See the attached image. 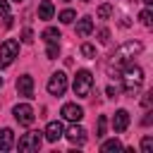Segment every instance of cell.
Segmentation results:
<instances>
[{"instance_id":"cell-23","label":"cell","mask_w":153,"mask_h":153,"mask_svg":"<svg viewBox=\"0 0 153 153\" xmlns=\"http://www.w3.org/2000/svg\"><path fill=\"white\" fill-rule=\"evenodd\" d=\"M105 127H108V120H105V115H100V117H98V131H96L98 139L105 136Z\"/></svg>"},{"instance_id":"cell-26","label":"cell","mask_w":153,"mask_h":153,"mask_svg":"<svg viewBox=\"0 0 153 153\" xmlns=\"http://www.w3.org/2000/svg\"><path fill=\"white\" fill-rule=\"evenodd\" d=\"M22 41H24V43H33V33H31V29H24V33H22Z\"/></svg>"},{"instance_id":"cell-27","label":"cell","mask_w":153,"mask_h":153,"mask_svg":"<svg viewBox=\"0 0 153 153\" xmlns=\"http://www.w3.org/2000/svg\"><path fill=\"white\" fill-rule=\"evenodd\" d=\"M5 14H10V2L0 0V17H5Z\"/></svg>"},{"instance_id":"cell-24","label":"cell","mask_w":153,"mask_h":153,"mask_svg":"<svg viewBox=\"0 0 153 153\" xmlns=\"http://www.w3.org/2000/svg\"><path fill=\"white\" fill-rule=\"evenodd\" d=\"M141 151H143V153H151V151H153V136H143V141H141Z\"/></svg>"},{"instance_id":"cell-9","label":"cell","mask_w":153,"mask_h":153,"mask_svg":"<svg viewBox=\"0 0 153 153\" xmlns=\"http://www.w3.org/2000/svg\"><path fill=\"white\" fill-rule=\"evenodd\" d=\"M45 139L50 141V143H55V141H60L62 139V134H65V127H62V122L60 120H53V122H48V127H45Z\"/></svg>"},{"instance_id":"cell-28","label":"cell","mask_w":153,"mask_h":153,"mask_svg":"<svg viewBox=\"0 0 153 153\" xmlns=\"http://www.w3.org/2000/svg\"><path fill=\"white\" fill-rule=\"evenodd\" d=\"M151 96H153V93H146V96L141 98V105H143L146 110H148V108H151V103H153V98H151Z\"/></svg>"},{"instance_id":"cell-2","label":"cell","mask_w":153,"mask_h":153,"mask_svg":"<svg viewBox=\"0 0 153 153\" xmlns=\"http://www.w3.org/2000/svg\"><path fill=\"white\" fill-rule=\"evenodd\" d=\"M122 84H124V93L134 96L143 84V69L139 65H134V62H127L124 72H122Z\"/></svg>"},{"instance_id":"cell-14","label":"cell","mask_w":153,"mask_h":153,"mask_svg":"<svg viewBox=\"0 0 153 153\" xmlns=\"http://www.w3.org/2000/svg\"><path fill=\"white\" fill-rule=\"evenodd\" d=\"M14 146V131L12 129H0V151H10Z\"/></svg>"},{"instance_id":"cell-33","label":"cell","mask_w":153,"mask_h":153,"mask_svg":"<svg viewBox=\"0 0 153 153\" xmlns=\"http://www.w3.org/2000/svg\"><path fill=\"white\" fill-rule=\"evenodd\" d=\"M65 2H69V0H65Z\"/></svg>"},{"instance_id":"cell-11","label":"cell","mask_w":153,"mask_h":153,"mask_svg":"<svg viewBox=\"0 0 153 153\" xmlns=\"http://www.w3.org/2000/svg\"><path fill=\"white\" fill-rule=\"evenodd\" d=\"M17 91H19V96H24V98H33V79H31L29 74H22V76L17 79Z\"/></svg>"},{"instance_id":"cell-31","label":"cell","mask_w":153,"mask_h":153,"mask_svg":"<svg viewBox=\"0 0 153 153\" xmlns=\"http://www.w3.org/2000/svg\"><path fill=\"white\" fill-rule=\"evenodd\" d=\"M14 2H22V0H14Z\"/></svg>"},{"instance_id":"cell-15","label":"cell","mask_w":153,"mask_h":153,"mask_svg":"<svg viewBox=\"0 0 153 153\" xmlns=\"http://www.w3.org/2000/svg\"><path fill=\"white\" fill-rule=\"evenodd\" d=\"M53 14H55L53 2H50V0H43V2L38 5V19H53Z\"/></svg>"},{"instance_id":"cell-4","label":"cell","mask_w":153,"mask_h":153,"mask_svg":"<svg viewBox=\"0 0 153 153\" xmlns=\"http://www.w3.org/2000/svg\"><path fill=\"white\" fill-rule=\"evenodd\" d=\"M19 55V41H14V38H7V41H2L0 43V67L5 69V67H10L12 62H14V57Z\"/></svg>"},{"instance_id":"cell-32","label":"cell","mask_w":153,"mask_h":153,"mask_svg":"<svg viewBox=\"0 0 153 153\" xmlns=\"http://www.w3.org/2000/svg\"><path fill=\"white\" fill-rule=\"evenodd\" d=\"M0 84H2V76H0Z\"/></svg>"},{"instance_id":"cell-29","label":"cell","mask_w":153,"mask_h":153,"mask_svg":"<svg viewBox=\"0 0 153 153\" xmlns=\"http://www.w3.org/2000/svg\"><path fill=\"white\" fill-rule=\"evenodd\" d=\"M143 5H146V7H151V5H153V0H143Z\"/></svg>"},{"instance_id":"cell-16","label":"cell","mask_w":153,"mask_h":153,"mask_svg":"<svg viewBox=\"0 0 153 153\" xmlns=\"http://www.w3.org/2000/svg\"><path fill=\"white\" fill-rule=\"evenodd\" d=\"M41 38L45 41V43H60V29H55V26H48L43 33H41Z\"/></svg>"},{"instance_id":"cell-3","label":"cell","mask_w":153,"mask_h":153,"mask_svg":"<svg viewBox=\"0 0 153 153\" xmlns=\"http://www.w3.org/2000/svg\"><path fill=\"white\" fill-rule=\"evenodd\" d=\"M72 88H74V96L88 98V96H91V88H93V74H91L88 69H79L76 76H74Z\"/></svg>"},{"instance_id":"cell-12","label":"cell","mask_w":153,"mask_h":153,"mask_svg":"<svg viewBox=\"0 0 153 153\" xmlns=\"http://www.w3.org/2000/svg\"><path fill=\"white\" fill-rule=\"evenodd\" d=\"M112 127H115V131H124L129 127V112L127 110H117L115 117H112Z\"/></svg>"},{"instance_id":"cell-17","label":"cell","mask_w":153,"mask_h":153,"mask_svg":"<svg viewBox=\"0 0 153 153\" xmlns=\"http://www.w3.org/2000/svg\"><path fill=\"white\" fill-rule=\"evenodd\" d=\"M74 19H76V12H74V10H62V12H60V22H62V24H72Z\"/></svg>"},{"instance_id":"cell-25","label":"cell","mask_w":153,"mask_h":153,"mask_svg":"<svg viewBox=\"0 0 153 153\" xmlns=\"http://www.w3.org/2000/svg\"><path fill=\"white\" fill-rule=\"evenodd\" d=\"M98 41H100V43H110V31H108V29H100V31H98Z\"/></svg>"},{"instance_id":"cell-1","label":"cell","mask_w":153,"mask_h":153,"mask_svg":"<svg viewBox=\"0 0 153 153\" xmlns=\"http://www.w3.org/2000/svg\"><path fill=\"white\" fill-rule=\"evenodd\" d=\"M141 50H143V45H141L139 41H127V43H122V45L112 53V57H110L108 74H110V76H115V74H117V69H120V67H124L127 62H131V57H134V55H139Z\"/></svg>"},{"instance_id":"cell-7","label":"cell","mask_w":153,"mask_h":153,"mask_svg":"<svg viewBox=\"0 0 153 153\" xmlns=\"http://www.w3.org/2000/svg\"><path fill=\"white\" fill-rule=\"evenodd\" d=\"M67 91V74L65 72H55L48 79V93L50 96H62Z\"/></svg>"},{"instance_id":"cell-5","label":"cell","mask_w":153,"mask_h":153,"mask_svg":"<svg viewBox=\"0 0 153 153\" xmlns=\"http://www.w3.org/2000/svg\"><path fill=\"white\" fill-rule=\"evenodd\" d=\"M41 143H43L41 131H26V134L19 139L17 148H19V151H24V153H36V151L41 148Z\"/></svg>"},{"instance_id":"cell-21","label":"cell","mask_w":153,"mask_h":153,"mask_svg":"<svg viewBox=\"0 0 153 153\" xmlns=\"http://www.w3.org/2000/svg\"><path fill=\"white\" fill-rule=\"evenodd\" d=\"M110 14H112V5H108V2H105V5H100V7H98V19H108Z\"/></svg>"},{"instance_id":"cell-18","label":"cell","mask_w":153,"mask_h":153,"mask_svg":"<svg viewBox=\"0 0 153 153\" xmlns=\"http://www.w3.org/2000/svg\"><path fill=\"white\" fill-rule=\"evenodd\" d=\"M45 55H48V60H57V55H60V43H48Z\"/></svg>"},{"instance_id":"cell-6","label":"cell","mask_w":153,"mask_h":153,"mask_svg":"<svg viewBox=\"0 0 153 153\" xmlns=\"http://www.w3.org/2000/svg\"><path fill=\"white\" fill-rule=\"evenodd\" d=\"M12 115H14V120H17L22 127H29V124H33V120H36V115H33V108H31V105H26V103H19V105H14Z\"/></svg>"},{"instance_id":"cell-8","label":"cell","mask_w":153,"mask_h":153,"mask_svg":"<svg viewBox=\"0 0 153 153\" xmlns=\"http://www.w3.org/2000/svg\"><path fill=\"white\" fill-rule=\"evenodd\" d=\"M60 115H62L67 122H81L84 110H81L76 103H65V105H62V110H60Z\"/></svg>"},{"instance_id":"cell-10","label":"cell","mask_w":153,"mask_h":153,"mask_svg":"<svg viewBox=\"0 0 153 153\" xmlns=\"http://www.w3.org/2000/svg\"><path fill=\"white\" fill-rule=\"evenodd\" d=\"M62 136H67V141H69V143H79V146H81V143L86 141V129H84V127H79V124L74 122V124H72Z\"/></svg>"},{"instance_id":"cell-22","label":"cell","mask_w":153,"mask_h":153,"mask_svg":"<svg viewBox=\"0 0 153 153\" xmlns=\"http://www.w3.org/2000/svg\"><path fill=\"white\" fill-rule=\"evenodd\" d=\"M151 17H153V14H151V10H148V7L139 14V19H141V24H143V26H151V24H153V19H151Z\"/></svg>"},{"instance_id":"cell-13","label":"cell","mask_w":153,"mask_h":153,"mask_svg":"<svg viewBox=\"0 0 153 153\" xmlns=\"http://www.w3.org/2000/svg\"><path fill=\"white\" fill-rule=\"evenodd\" d=\"M91 31H93V19H91V17H81V19L76 22V36L86 38Z\"/></svg>"},{"instance_id":"cell-30","label":"cell","mask_w":153,"mask_h":153,"mask_svg":"<svg viewBox=\"0 0 153 153\" xmlns=\"http://www.w3.org/2000/svg\"><path fill=\"white\" fill-rule=\"evenodd\" d=\"M81 2H88V0H81Z\"/></svg>"},{"instance_id":"cell-20","label":"cell","mask_w":153,"mask_h":153,"mask_svg":"<svg viewBox=\"0 0 153 153\" xmlns=\"http://www.w3.org/2000/svg\"><path fill=\"white\" fill-rule=\"evenodd\" d=\"M81 55H84L86 60H93V57H96V48H93L91 43H81Z\"/></svg>"},{"instance_id":"cell-19","label":"cell","mask_w":153,"mask_h":153,"mask_svg":"<svg viewBox=\"0 0 153 153\" xmlns=\"http://www.w3.org/2000/svg\"><path fill=\"white\" fill-rule=\"evenodd\" d=\"M122 148V143L117 141V139H110V141H105L103 146H100V151H105V153H110V151H120Z\"/></svg>"}]
</instances>
